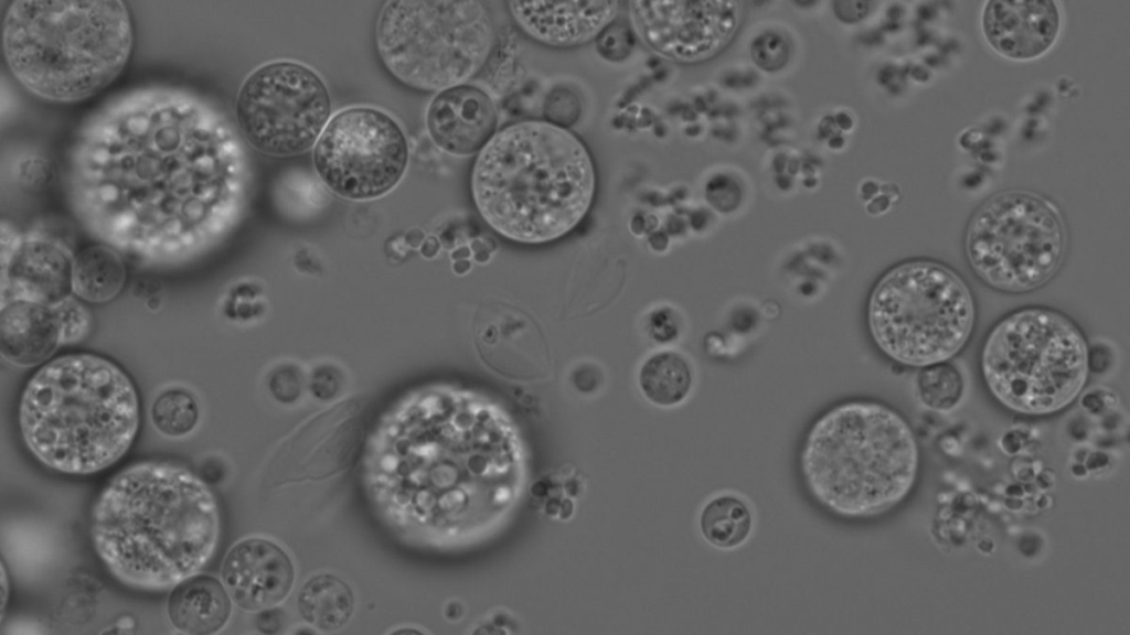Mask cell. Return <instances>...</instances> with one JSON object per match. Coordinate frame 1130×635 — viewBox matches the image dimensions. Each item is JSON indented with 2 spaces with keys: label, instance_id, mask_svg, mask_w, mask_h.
Wrapping results in <instances>:
<instances>
[{
  "label": "cell",
  "instance_id": "cell-1",
  "mask_svg": "<svg viewBox=\"0 0 1130 635\" xmlns=\"http://www.w3.org/2000/svg\"><path fill=\"white\" fill-rule=\"evenodd\" d=\"M237 168L233 136L207 97L148 85L114 96L79 126L66 194L99 243L179 262L207 252L224 232Z\"/></svg>",
  "mask_w": 1130,
  "mask_h": 635
},
{
  "label": "cell",
  "instance_id": "cell-2",
  "mask_svg": "<svg viewBox=\"0 0 1130 635\" xmlns=\"http://www.w3.org/2000/svg\"><path fill=\"white\" fill-rule=\"evenodd\" d=\"M90 536L118 581L163 591L199 573L213 557L218 507L209 485L186 467L138 462L117 473L98 495Z\"/></svg>",
  "mask_w": 1130,
  "mask_h": 635
},
{
  "label": "cell",
  "instance_id": "cell-3",
  "mask_svg": "<svg viewBox=\"0 0 1130 635\" xmlns=\"http://www.w3.org/2000/svg\"><path fill=\"white\" fill-rule=\"evenodd\" d=\"M471 195L483 220L521 244L572 232L593 205L597 173L585 142L546 120L510 123L478 153Z\"/></svg>",
  "mask_w": 1130,
  "mask_h": 635
},
{
  "label": "cell",
  "instance_id": "cell-4",
  "mask_svg": "<svg viewBox=\"0 0 1130 635\" xmlns=\"http://www.w3.org/2000/svg\"><path fill=\"white\" fill-rule=\"evenodd\" d=\"M139 399L130 377L96 354L58 356L29 379L19 424L30 452L45 466L86 475L116 463L139 428Z\"/></svg>",
  "mask_w": 1130,
  "mask_h": 635
},
{
  "label": "cell",
  "instance_id": "cell-5",
  "mask_svg": "<svg viewBox=\"0 0 1130 635\" xmlns=\"http://www.w3.org/2000/svg\"><path fill=\"white\" fill-rule=\"evenodd\" d=\"M919 446L907 420L874 400L836 403L809 427L798 471L809 497L843 520L883 516L906 501L919 473Z\"/></svg>",
  "mask_w": 1130,
  "mask_h": 635
},
{
  "label": "cell",
  "instance_id": "cell-6",
  "mask_svg": "<svg viewBox=\"0 0 1130 635\" xmlns=\"http://www.w3.org/2000/svg\"><path fill=\"white\" fill-rule=\"evenodd\" d=\"M134 45L130 12L119 0H15L3 18L2 47L31 94L74 103L109 85Z\"/></svg>",
  "mask_w": 1130,
  "mask_h": 635
},
{
  "label": "cell",
  "instance_id": "cell-7",
  "mask_svg": "<svg viewBox=\"0 0 1130 635\" xmlns=\"http://www.w3.org/2000/svg\"><path fill=\"white\" fill-rule=\"evenodd\" d=\"M1087 341L1064 313L1015 310L988 333L980 368L992 397L1025 416L1054 415L1075 401L1089 373Z\"/></svg>",
  "mask_w": 1130,
  "mask_h": 635
},
{
  "label": "cell",
  "instance_id": "cell-8",
  "mask_svg": "<svg viewBox=\"0 0 1130 635\" xmlns=\"http://www.w3.org/2000/svg\"><path fill=\"white\" fill-rule=\"evenodd\" d=\"M976 303L966 280L930 259L907 260L888 269L867 302V325L880 351L910 367L944 363L968 343Z\"/></svg>",
  "mask_w": 1130,
  "mask_h": 635
},
{
  "label": "cell",
  "instance_id": "cell-9",
  "mask_svg": "<svg viewBox=\"0 0 1130 635\" xmlns=\"http://www.w3.org/2000/svg\"><path fill=\"white\" fill-rule=\"evenodd\" d=\"M494 40L492 15L481 1H387L375 28L387 71L425 92L466 84L488 62Z\"/></svg>",
  "mask_w": 1130,
  "mask_h": 635
},
{
  "label": "cell",
  "instance_id": "cell-10",
  "mask_svg": "<svg viewBox=\"0 0 1130 635\" xmlns=\"http://www.w3.org/2000/svg\"><path fill=\"white\" fill-rule=\"evenodd\" d=\"M1067 229L1058 208L1028 191L998 193L970 218L964 250L974 275L993 290L1034 291L1059 270Z\"/></svg>",
  "mask_w": 1130,
  "mask_h": 635
},
{
  "label": "cell",
  "instance_id": "cell-11",
  "mask_svg": "<svg viewBox=\"0 0 1130 635\" xmlns=\"http://www.w3.org/2000/svg\"><path fill=\"white\" fill-rule=\"evenodd\" d=\"M331 97L309 66L274 61L254 69L235 101L237 127L257 151L291 157L312 148L330 120Z\"/></svg>",
  "mask_w": 1130,
  "mask_h": 635
},
{
  "label": "cell",
  "instance_id": "cell-12",
  "mask_svg": "<svg viewBox=\"0 0 1130 635\" xmlns=\"http://www.w3.org/2000/svg\"><path fill=\"white\" fill-rule=\"evenodd\" d=\"M408 160V142L399 123L369 106L337 112L313 147V165L321 181L353 201L391 192L403 179Z\"/></svg>",
  "mask_w": 1130,
  "mask_h": 635
},
{
  "label": "cell",
  "instance_id": "cell-13",
  "mask_svg": "<svg viewBox=\"0 0 1130 635\" xmlns=\"http://www.w3.org/2000/svg\"><path fill=\"white\" fill-rule=\"evenodd\" d=\"M630 25L652 51L680 62L704 58L734 33L738 10L727 1H630Z\"/></svg>",
  "mask_w": 1130,
  "mask_h": 635
},
{
  "label": "cell",
  "instance_id": "cell-14",
  "mask_svg": "<svg viewBox=\"0 0 1130 635\" xmlns=\"http://www.w3.org/2000/svg\"><path fill=\"white\" fill-rule=\"evenodd\" d=\"M74 256L56 238L20 235L1 225V304L25 300L54 306L72 295Z\"/></svg>",
  "mask_w": 1130,
  "mask_h": 635
},
{
  "label": "cell",
  "instance_id": "cell-15",
  "mask_svg": "<svg viewBox=\"0 0 1130 635\" xmlns=\"http://www.w3.org/2000/svg\"><path fill=\"white\" fill-rule=\"evenodd\" d=\"M221 574L232 602L247 612L277 605L290 592L295 578L286 552L260 538L244 539L232 547Z\"/></svg>",
  "mask_w": 1130,
  "mask_h": 635
},
{
  "label": "cell",
  "instance_id": "cell-16",
  "mask_svg": "<svg viewBox=\"0 0 1130 635\" xmlns=\"http://www.w3.org/2000/svg\"><path fill=\"white\" fill-rule=\"evenodd\" d=\"M498 122L494 99L482 88L468 84L438 92L426 111L431 141L456 157L479 153L498 131Z\"/></svg>",
  "mask_w": 1130,
  "mask_h": 635
},
{
  "label": "cell",
  "instance_id": "cell-17",
  "mask_svg": "<svg viewBox=\"0 0 1130 635\" xmlns=\"http://www.w3.org/2000/svg\"><path fill=\"white\" fill-rule=\"evenodd\" d=\"M518 28L533 41L572 49L595 40L619 12L618 1H509Z\"/></svg>",
  "mask_w": 1130,
  "mask_h": 635
},
{
  "label": "cell",
  "instance_id": "cell-18",
  "mask_svg": "<svg viewBox=\"0 0 1130 635\" xmlns=\"http://www.w3.org/2000/svg\"><path fill=\"white\" fill-rule=\"evenodd\" d=\"M982 29L990 46L1011 60H1032L1055 43L1060 13L1054 1H989Z\"/></svg>",
  "mask_w": 1130,
  "mask_h": 635
},
{
  "label": "cell",
  "instance_id": "cell-19",
  "mask_svg": "<svg viewBox=\"0 0 1130 635\" xmlns=\"http://www.w3.org/2000/svg\"><path fill=\"white\" fill-rule=\"evenodd\" d=\"M62 344L54 306L13 300L1 304L0 351L8 362L31 367L47 360Z\"/></svg>",
  "mask_w": 1130,
  "mask_h": 635
},
{
  "label": "cell",
  "instance_id": "cell-20",
  "mask_svg": "<svg viewBox=\"0 0 1130 635\" xmlns=\"http://www.w3.org/2000/svg\"><path fill=\"white\" fill-rule=\"evenodd\" d=\"M232 600L215 577L194 574L172 588L168 616L172 626L189 635L215 634L227 623Z\"/></svg>",
  "mask_w": 1130,
  "mask_h": 635
},
{
  "label": "cell",
  "instance_id": "cell-21",
  "mask_svg": "<svg viewBox=\"0 0 1130 635\" xmlns=\"http://www.w3.org/2000/svg\"><path fill=\"white\" fill-rule=\"evenodd\" d=\"M703 540L711 547L732 551L743 547L755 528V514L742 495L723 491L710 496L697 516Z\"/></svg>",
  "mask_w": 1130,
  "mask_h": 635
},
{
  "label": "cell",
  "instance_id": "cell-22",
  "mask_svg": "<svg viewBox=\"0 0 1130 635\" xmlns=\"http://www.w3.org/2000/svg\"><path fill=\"white\" fill-rule=\"evenodd\" d=\"M126 282V267L118 250L98 243L81 249L73 259V294L89 303L116 298Z\"/></svg>",
  "mask_w": 1130,
  "mask_h": 635
},
{
  "label": "cell",
  "instance_id": "cell-23",
  "mask_svg": "<svg viewBox=\"0 0 1130 635\" xmlns=\"http://www.w3.org/2000/svg\"><path fill=\"white\" fill-rule=\"evenodd\" d=\"M695 381L694 367L686 355L674 349H662L650 355L641 365L638 384L651 403L670 408L684 402Z\"/></svg>",
  "mask_w": 1130,
  "mask_h": 635
},
{
  "label": "cell",
  "instance_id": "cell-24",
  "mask_svg": "<svg viewBox=\"0 0 1130 635\" xmlns=\"http://www.w3.org/2000/svg\"><path fill=\"white\" fill-rule=\"evenodd\" d=\"M302 618L322 631L344 626L354 610L351 588L340 578L323 573L309 579L298 594Z\"/></svg>",
  "mask_w": 1130,
  "mask_h": 635
},
{
  "label": "cell",
  "instance_id": "cell-25",
  "mask_svg": "<svg viewBox=\"0 0 1130 635\" xmlns=\"http://www.w3.org/2000/svg\"><path fill=\"white\" fill-rule=\"evenodd\" d=\"M200 410L192 392L180 387L162 391L151 407V420L156 429L171 438L184 437L192 432L199 421Z\"/></svg>",
  "mask_w": 1130,
  "mask_h": 635
},
{
  "label": "cell",
  "instance_id": "cell-26",
  "mask_svg": "<svg viewBox=\"0 0 1130 635\" xmlns=\"http://www.w3.org/2000/svg\"><path fill=\"white\" fill-rule=\"evenodd\" d=\"M917 390L921 402L936 411H948L961 400L964 381L961 373L944 362L921 368L917 376Z\"/></svg>",
  "mask_w": 1130,
  "mask_h": 635
},
{
  "label": "cell",
  "instance_id": "cell-27",
  "mask_svg": "<svg viewBox=\"0 0 1130 635\" xmlns=\"http://www.w3.org/2000/svg\"><path fill=\"white\" fill-rule=\"evenodd\" d=\"M636 39L629 23L615 19L595 39V47L604 60L622 62L631 54Z\"/></svg>",
  "mask_w": 1130,
  "mask_h": 635
},
{
  "label": "cell",
  "instance_id": "cell-28",
  "mask_svg": "<svg viewBox=\"0 0 1130 635\" xmlns=\"http://www.w3.org/2000/svg\"><path fill=\"white\" fill-rule=\"evenodd\" d=\"M582 110L580 98L575 92L564 87L552 89L543 104L544 120L566 129L578 121Z\"/></svg>",
  "mask_w": 1130,
  "mask_h": 635
},
{
  "label": "cell",
  "instance_id": "cell-29",
  "mask_svg": "<svg viewBox=\"0 0 1130 635\" xmlns=\"http://www.w3.org/2000/svg\"><path fill=\"white\" fill-rule=\"evenodd\" d=\"M62 331V343H74L86 336L90 316L86 308L73 295L54 305Z\"/></svg>",
  "mask_w": 1130,
  "mask_h": 635
},
{
  "label": "cell",
  "instance_id": "cell-30",
  "mask_svg": "<svg viewBox=\"0 0 1130 635\" xmlns=\"http://www.w3.org/2000/svg\"><path fill=\"white\" fill-rule=\"evenodd\" d=\"M754 60L766 69H776L788 56V44L779 34H764L753 44Z\"/></svg>",
  "mask_w": 1130,
  "mask_h": 635
},
{
  "label": "cell",
  "instance_id": "cell-31",
  "mask_svg": "<svg viewBox=\"0 0 1130 635\" xmlns=\"http://www.w3.org/2000/svg\"><path fill=\"white\" fill-rule=\"evenodd\" d=\"M654 324V336L662 342L678 338L681 331V318L670 308L659 311Z\"/></svg>",
  "mask_w": 1130,
  "mask_h": 635
},
{
  "label": "cell",
  "instance_id": "cell-32",
  "mask_svg": "<svg viewBox=\"0 0 1130 635\" xmlns=\"http://www.w3.org/2000/svg\"><path fill=\"white\" fill-rule=\"evenodd\" d=\"M1110 352L1102 345L1088 349L1089 370L1104 372L1110 363Z\"/></svg>",
  "mask_w": 1130,
  "mask_h": 635
},
{
  "label": "cell",
  "instance_id": "cell-33",
  "mask_svg": "<svg viewBox=\"0 0 1130 635\" xmlns=\"http://www.w3.org/2000/svg\"><path fill=\"white\" fill-rule=\"evenodd\" d=\"M257 627L264 633H274L280 625L279 611L263 610L257 617Z\"/></svg>",
  "mask_w": 1130,
  "mask_h": 635
}]
</instances>
